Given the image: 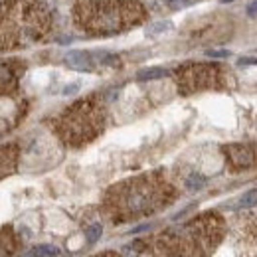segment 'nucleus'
Returning a JSON list of instances; mask_svg holds the SVG:
<instances>
[{
	"mask_svg": "<svg viewBox=\"0 0 257 257\" xmlns=\"http://www.w3.org/2000/svg\"><path fill=\"white\" fill-rule=\"evenodd\" d=\"M178 91L192 95L198 91L222 89L225 85V67L220 64H184L174 73Z\"/></svg>",
	"mask_w": 257,
	"mask_h": 257,
	"instance_id": "nucleus-6",
	"label": "nucleus"
},
{
	"mask_svg": "<svg viewBox=\"0 0 257 257\" xmlns=\"http://www.w3.org/2000/svg\"><path fill=\"white\" fill-rule=\"evenodd\" d=\"M73 24L87 36H115L147 22L141 0H75Z\"/></svg>",
	"mask_w": 257,
	"mask_h": 257,
	"instance_id": "nucleus-2",
	"label": "nucleus"
},
{
	"mask_svg": "<svg viewBox=\"0 0 257 257\" xmlns=\"http://www.w3.org/2000/svg\"><path fill=\"white\" fill-rule=\"evenodd\" d=\"M168 71L162 69V67H151V69H143L137 73V79L139 81H149V79H161V77H166Z\"/></svg>",
	"mask_w": 257,
	"mask_h": 257,
	"instance_id": "nucleus-12",
	"label": "nucleus"
},
{
	"mask_svg": "<svg viewBox=\"0 0 257 257\" xmlns=\"http://www.w3.org/2000/svg\"><path fill=\"white\" fill-rule=\"evenodd\" d=\"M170 28V22H159L157 26H151L147 32L149 34H159V32H162V30H168Z\"/></svg>",
	"mask_w": 257,
	"mask_h": 257,
	"instance_id": "nucleus-17",
	"label": "nucleus"
},
{
	"mask_svg": "<svg viewBox=\"0 0 257 257\" xmlns=\"http://www.w3.org/2000/svg\"><path fill=\"white\" fill-rule=\"evenodd\" d=\"M208 56H212V58H225L229 54L227 52H208Z\"/></svg>",
	"mask_w": 257,
	"mask_h": 257,
	"instance_id": "nucleus-19",
	"label": "nucleus"
},
{
	"mask_svg": "<svg viewBox=\"0 0 257 257\" xmlns=\"http://www.w3.org/2000/svg\"><path fill=\"white\" fill-rule=\"evenodd\" d=\"M101 233H103V227L99 224H93L87 227V231H85V235H87V241L89 243H95L97 239L101 237Z\"/></svg>",
	"mask_w": 257,
	"mask_h": 257,
	"instance_id": "nucleus-16",
	"label": "nucleus"
},
{
	"mask_svg": "<svg viewBox=\"0 0 257 257\" xmlns=\"http://www.w3.org/2000/svg\"><path fill=\"white\" fill-rule=\"evenodd\" d=\"M16 249V235L10 225L0 227V257H12Z\"/></svg>",
	"mask_w": 257,
	"mask_h": 257,
	"instance_id": "nucleus-11",
	"label": "nucleus"
},
{
	"mask_svg": "<svg viewBox=\"0 0 257 257\" xmlns=\"http://www.w3.org/2000/svg\"><path fill=\"white\" fill-rule=\"evenodd\" d=\"M65 64L75 71H93L95 69V58L89 52H69L65 56Z\"/></svg>",
	"mask_w": 257,
	"mask_h": 257,
	"instance_id": "nucleus-10",
	"label": "nucleus"
},
{
	"mask_svg": "<svg viewBox=\"0 0 257 257\" xmlns=\"http://www.w3.org/2000/svg\"><path fill=\"white\" fill-rule=\"evenodd\" d=\"M255 204H257V188L249 190V192H245L241 198H239V202H237L239 208H251V206H255Z\"/></svg>",
	"mask_w": 257,
	"mask_h": 257,
	"instance_id": "nucleus-15",
	"label": "nucleus"
},
{
	"mask_svg": "<svg viewBox=\"0 0 257 257\" xmlns=\"http://www.w3.org/2000/svg\"><path fill=\"white\" fill-rule=\"evenodd\" d=\"M99 257H119V255H115V253H105V255H99Z\"/></svg>",
	"mask_w": 257,
	"mask_h": 257,
	"instance_id": "nucleus-21",
	"label": "nucleus"
},
{
	"mask_svg": "<svg viewBox=\"0 0 257 257\" xmlns=\"http://www.w3.org/2000/svg\"><path fill=\"white\" fill-rule=\"evenodd\" d=\"M16 162H18V149H16V145L0 147V180L10 176L16 170Z\"/></svg>",
	"mask_w": 257,
	"mask_h": 257,
	"instance_id": "nucleus-9",
	"label": "nucleus"
},
{
	"mask_svg": "<svg viewBox=\"0 0 257 257\" xmlns=\"http://www.w3.org/2000/svg\"><path fill=\"white\" fill-rule=\"evenodd\" d=\"M176 196L172 182L162 170L147 172L127 178L109 188L103 200V210L113 222H128L141 216H149L168 206Z\"/></svg>",
	"mask_w": 257,
	"mask_h": 257,
	"instance_id": "nucleus-1",
	"label": "nucleus"
},
{
	"mask_svg": "<svg viewBox=\"0 0 257 257\" xmlns=\"http://www.w3.org/2000/svg\"><path fill=\"white\" fill-rule=\"evenodd\" d=\"M224 155L231 170H247L257 166V141L225 145Z\"/></svg>",
	"mask_w": 257,
	"mask_h": 257,
	"instance_id": "nucleus-7",
	"label": "nucleus"
},
{
	"mask_svg": "<svg viewBox=\"0 0 257 257\" xmlns=\"http://www.w3.org/2000/svg\"><path fill=\"white\" fill-rule=\"evenodd\" d=\"M22 69H24V65L16 60L0 62V95H8V93L16 91Z\"/></svg>",
	"mask_w": 257,
	"mask_h": 257,
	"instance_id": "nucleus-8",
	"label": "nucleus"
},
{
	"mask_svg": "<svg viewBox=\"0 0 257 257\" xmlns=\"http://www.w3.org/2000/svg\"><path fill=\"white\" fill-rule=\"evenodd\" d=\"M247 14H249V16H257V0H253V2L249 4V8H247Z\"/></svg>",
	"mask_w": 257,
	"mask_h": 257,
	"instance_id": "nucleus-18",
	"label": "nucleus"
},
{
	"mask_svg": "<svg viewBox=\"0 0 257 257\" xmlns=\"http://www.w3.org/2000/svg\"><path fill=\"white\" fill-rule=\"evenodd\" d=\"M52 10L42 0L0 2V50L24 48L40 42L52 30Z\"/></svg>",
	"mask_w": 257,
	"mask_h": 257,
	"instance_id": "nucleus-3",
	"label": "nucleus"
},
{
	"mask_svg": "<svg viewBox=\"0 0 257 257\" xmlns=\"http://www.w3.org/2000/svg\"><path fill=\"white\" fill-rule=\"evenodd\" d=\"M224 218L206 212L188 224L162 231L153 241L159 257H206L224 235Z\"/></svg>",
	"mask_w": 257,
	"mask_h": 257,
	"instance_id": "nucleus-4",
	"label": "nucleus"
},
{
	"mask_svg": "<svg viewBox=\"0 0 257 257\" xmlns=\"http://www.w3.org/2000/svg\"><path fill=\"white\" fill-rule=\"evenodd\" d=\"M107 123V111L103 101L97 95L85 97L69 105L64 113H60L52 127L56 135L64 141L67 147H83L103 133Z\"/></svg>",
	"mask_w": 257,
	"mask_h": 257,
	"instance_id": "nucleus-5",
	"label": "nucleus"
},
{
	"mask_svg": "<svg viewBox=\"0 0 257 257\" xmlns=\"http://www.w3.org/2000/svg\"><path fill=\"white\" fill-rule=\"evenodd\" d=\"M186 188L188 190H200L204 184H206V178L202 176V174H198V172H194V174H190L188 178H186Z\"/></svg>",
	"mask_w": 257,
	"mask_h": 257,
	"instance_id": "nucleus-14",
	"label": "nucleus"
},
{
	"mask_svg": "<svg viewBox=\"0 0 257 257\" xmlns=\"http://www.w3.org/2000/svg\"><path fill=\"white\" fill-rule=\"evenodd\" d=\"M73 91H77V83H73V85H67V89H65L64 93H65V95H69V93H73Z\"/></svg>",
	"mask_w": 257,
	"mask_h": 257,
	"instance_id": "nucleus-20",
	"label": "nucleus"
},
{
	"mask_svg": "<svg viewBox=\"0 0 257 257\" xmlns=\"http://www.w3.org/2000/svg\"><path fill=\"white\" fill-rule=\"evenodd\" d=\"M56 255H60V249L56 245H38V247H34L30 253L20 257H56Z\"/></svg>",
	"mask_w": 257,
	"mask_h": 257,
	"instance_id": "nucleus-13",
	"label": "nucleus"
}]
</instances>
